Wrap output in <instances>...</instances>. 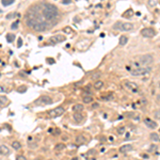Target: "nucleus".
Listing matches in <instances>:
<instances>
[{
    "instance_id": "nucleus-1",
    "label": "nucleus",
    "mask_w": 160,
    "mask_h": 160,
    "mask_svg": "<svg viewBox=\"0 0 160 160\" xmlns=\"http://www.w3.org/2000/svg\"><path fill=\"white\" fill-rule=\"evenodd\" d=\"M41 14L43 18L48 23L50 20H55L58 17L59 11L56 5L50 3H43L41 4Z\"/></svg>"
},
{
    "instance_id": "nucleus-2",
    "label": "nucleus",
    "mask_w": 160,
    "mask_h": 160,
    "mask_svg": "<svg viewBox=\"0 0 160 160\" xmlns=\"http://www.w3.org/2000/svg\"><path fill=\"white\" fill-rule=\"evenodd\" d=\"M152 71V67L151 66H144V67H137L136 69H132L131 71V74L132 76H143L145 74H148L149 72Z\"/></svg>"
},
{
    "instance_id": "nucleus-3",
    "label": "nucleus",
    "mask_w": 160,
    "mask_h": 160,
    "mask_svg": "<svg viewBox=\"0 0 160 160\" xmlns=\"http://www.w3.org/2000/svg\"><path fill=\"white\" fill-rule=\"evenodd\" d=\"M139 61H140V63L142 64V65L148 66L154 62V57L151 55V53H146V55L141 56L140 59H139Z\"/></svg>"
},
{
    "instance_id": "nucleus-4",
    "label": "nucleus",
    "mask_w": 160,
    "mask_h": 160,
    "mask_svg": "<svg viewBox=\"0 0 160 160\" xmlns=\"http://www.w3.org/2000/svg\"><path fill=\"white\" fill-rule=\"evenodd\" d=\"M53 100L51 99V97H48V96H42L39 99H36L34 101V105L35 106H46V105H50L52 104Z\"/></svg>"
},
{
    "instance_id": "nucleus-5",
    "label": "nucleus",
    "mask_w": 160,
    "mask_h": 160,
    "mask_svg": "<svg viewBox=\"0 0 160 160\" xmlns=\"http://www.w3.org/2000/svg\"><path fill=\"white\" fill-rule=\"evenodd\" d=\"M64 108L63 107H57V108L52 109V110L49 111V116L50 117H58V116H61L62 114L64 113Z\"/></svg>"
},
{
    "instance_id": "nucleus-6",
    "label": "nucleus",
    "mask_w": 160,
    "mask_h": 160,
    "mask_svg": "<svg viewBox=\"0 0 160 160\" xmlns=\"http://www.w3.org/2000/svg\"><path fill=\"white\" fill-rule=\"evenodd\" d=\"M141 34H142V36H144V37L151 39V37H154L155 35H156V31H155L154 29H152V28H145V29H142Z\"/></svg>"
},
{
    "instance_id": "nucleus-7",
    "label": "nucleus",
    "mask_w": 160,
    "mask_h": 160,
    "mask_svg": "<svg viewBox=\"0 0 160 160\" xmlns=\"http://www.w3.org/2000/svg\"><path fill=\"white\" fill-rule=\"evenodd\" d=\"M66 40V37L64 35H55V36H51L49 40V42L51 44H57V43H61V42H64Z\"/></svg>"
},
{
    "instance_id": "nucleus-8",
    "label": "nucleus",
    "mask_w": 160,
    "mask_h": 160,
    "mask_svg": "<svg viewBox=\"0 0 160 160\" xmlns=\"http://www.w3.org/2000/svg\"><path fill=\"white\" fill-rule=\"evenodd\" d=\"M0 155H3V156H8V155H10L9 146H7L5 144H1V145H0Z\"/></svg>"
},
{
    "instance_id": "nucleus-9",
    "label": "nucleus",
    "mask_w": 160,
    "mask_h": 160,
    "mask_svg": "<svg viewBox=\"0 0 160 160\" xmlns=\"http://www.w3.org/2000/svg\"><path fill=\"white\" fill-rule=\"evenodd\" d=\"M125 87L127 88L128 90H131V91H138V85L137 83H135V82H131V81H127L125 82Z\"/></svg>"
},
{
    "instance_id": "nucleus-10",
    "label": "nucleus",
    "mask_w": 160,
    "mask_h": 160,
    "mask_svg": "<svg viewBox=\"0 0 160 160\" xmlns=\"http://www.w3.org/2000/svg\"><path fill=\"white\" fill-rule=\"evenodd\" d=\"M133 29V25L131 23H122L121 30L122 31H130Z\"/></svg>"
},
{
    "instance_id": "nucleus-11",
    "label": "nucleus",
    "mask_w": 160,
    "mask_h": 160,
    "mask_svg": "<svg viewBox=\"0 0 160 160\" xmlns=\"http://www.w3.org/2000/svg\"><path fill=\"white\" fill-rule=\"evenodd\" d=\"M144 123H145L146 126L149 127L151 129H155V128L157 127V123H155L154 121H152V120H149V119H145Z\"/></svg>"
},
{
    "instance_id": "nucleus-12",
    "label": "nucleus",
    "mask_w": 160,
    "mask_h": 160,
    "mask_svg": "<svg viewBox=\"0 0 160 160\" xmlns=\"http://www.w3.org/2000/svg\"><path fill=\"white\" fill-rule=\"evenodd\" d=\"M132 149V145L130 144H126V145H123L121 148H120V152L121 153H127V152H130Z\"/></svg>"
},
{
    "instance_id": "nucleus-13",
    "label": "nucleus",
    "mask_w": 160,
    "mask_h": 160,
    "mask_svg": "<svg viewBox=\"0 0 160 160\" xmlns=\"http://www.w3.org/2000/svg\"><path fill=\"white\" fill-rule=\"evenodd\" d=\"M74 120L76 121L77 123H80L83 121V115H82L80 112H76V113L74 114Z\"/></svg>"
},
{
    "instance_id": "nucleus-14",
    "label": "nucleus",
    "mask_w": 160,
    "mask_h": 160,
    "mask_svg": "<svg viewBox=\"0 0 160 160\" xmlns=\"http://www.w3.org/2000/svg\"><path fill=\"white\" fill-rule=\"evenodd\" d=\"M127 42H128V37L126 35H122V36H120V46H125V45L127 44Z\"/></svg>"
},
{
    "instance_id": "nucleus-15",
    "label": "nucleus",
    "mask_w": 160,
    "mask_h": 160,
    "mask_svg": "<svg viewBox=\"0 0 160 160\" xmlns=\"http://www.w3.org/2000/svg\"><path fill=\"white\" fill-rule=\"evenodd\" d=\"M83 108H84V107L82 106L81 104H76V105L73 107V109H74L75 112H81L82 110H83Z\"/></svg>"
},
{
    "instance_id": "nucleus-16",
    "label": "nucleus",
    "mask_w": 160,
    "mask_h": 160,
    "mask_svg": "<svg viewBox=\"0 0 160 160\" xmlns=\"http://www.w3.org/2000/svg\"><path fill=\"white\" fill-rule=\"evenodd\" d=\"M12 147L14 149H16V151H18V149L21 148V144H20V142H18V141H13L12 142Z\"/></svg>"
},
{
    "instance_id": "nucleus-17",
    "label": "nucleus",
    "mask_w": 160,
    "mask_h": 160,
    "mask_svg": "<svg viewBox=\"0 0 160 160\" xmlns=\"http://www.w3.org/2000/svg\"><path fill=\"white\" fill-rule=\"evenodd\" d=\"M103 85H104V82L101 81V80H96L94 82V88L97 90H99L100 88H103Z\"/></svg>"
},
{
    "instance_id": "nucleus-18",
    "label": "nucleus",
    "mask_w": 160,
    "mask_h": 160,
    "mask_svg": "<svg viewBox=\"0 0 160 160\" xmlns=\"http://www.w3.org/2000/svg\"><path fill=\"white\" fill-rule=\"evenodd\" d=\"M14 1L15 0H1V3L3 7H9L12 3H14Z\"/></svg>"
},
{
    "instance_id": "nucleus-19",
    "label": "nucleus",
    "mask_w": 160,
    "mask_h": 160,
    "mask_svg": "<svg viewBox=\"0 0 160 160\" xmlns=\"http://www.w3.org/2000/svg\"><path fill=\"white\" fill-rule=\"evenodd\" d=\"M85 142V138L83 136H78V137L76 138V143L77 144H82Z\"/></svg>"
},
{
    "instance_id": "nucleus-20",
    "label": "nucleus",
    "mask_w": 160,
    "mask_h": 160,
    "mask_svg": "<svg viewBox=\"0 0 160 160\" xmlns=\"http://www.w3.org/2000/svg\"><path fill=\"white\" fill-rule=\"evenodd\" d=\"M92 101H93V97H92V96L85 95L84 97H83V103L84 104H90V103H92Z\"/></svg>"
},
{
    "instance_id": "nucleus-21",
    "label": "nucleus",
    "mask_w": 160,
    "mask_h": 160,
    "mask_svg": "<svg viewBox=\"0 0 160 160\" xmlns=\"http://www.w3.org/2000/svg\"><path fill=\"white\" fill-rule=\"evenodd\" d=\"M149 138H151V140L153 141H158L159 140V135L156 132H152L151 135H149Z\"/></svg>"
},
{
    "instance_id": "nucleus-22",
    "label": "nucleus",
    "mask_w": 160,
    "mask_h": 160,
    "mask_svg": "<svg viewBox=\"0 0 160 160\" xmlns=\"http://www.w3.org/2000/svg\"><path fill=\"white\" fill-rule=\"evenodd\" d=\"M55 148H56V151H63V149L65 148V144H63V143H58L57 145L55 146Z\"/></svg>"
},
{
    "instance_id": "nucleus-23",
    "label": "nucleus",
    "mask_w": 160,
    "mask_h": 160,
    "mask_svg": "<svg viewBox=\"0 0 160 160\" xmlns=\"http://www.w3.org/2000/svg\"><path fill=\"white\" fill-rule=\"evenodd\" d=\"M8 103V98L5 96H0V107L4 106V104Z\"/></svg>"
},
{
    "instance_id": "nucleus-24",
    "label": "nucleus",
    "mask_w": 160,
    "mask_h": 160,
    "mask_svg": "<svg viewBox=\"0 0 160 160\" xmlns=\"http://www.w3.org/2000/svg\"><path fill=\"white\" fill-rule=\"evenodd\" d=\"M14 39H15V35L14 34H12V33H9L7 35V41L9 43H12L13 41H14Z\"/></svg>"
},
{
    "instance_id": "nucleus-25",
    "label": "nucleus",
    "mask_w": 160,
    "mask_h": 160,
    "mask_svg": "<svg viewBox=\"0 0 160 160\" xmlns=\"http://www.w3.org/2000/svg\"><path fill=\"white\" fill-rule=\"evenodd\" d=\"M121 27H122V23H120V21H117L113 25L112 27V29H114V30H121Z\"/></svg>"
},
{
    "instance_id": "nucleus-26",
    "label": "nucleus",
    "mask_w": 160,
    "mask_h": 160,
    "mask_svg": "<svg viewBox=\"0 0 160 160\" xmlns=\"http://www.w3.org/2000/svg\"><path fill=\"white\" fill-rule=\"evenodd\" d=\"M154 117L157 120H160V109H157L154 111Z\"/></svg>"
},
{
    "instance_id": "nucleus-27",
    "label": "nucleus",
    "mask_w": 160,
    "mask_h": 160,
    "mask_svg": "<svg viewBox=\"0 0 160 160\" xmlns=\"http://www.w3.org/2000/svg\"><path fill=\"white\" fill-rule=\"evenodd\" d=\"M100 76H101V73L97 72V73H95V74L92 76V79H93V80H98V79L100 78Z\"/></svg>"
},
{
    "instance_id": "nucleus-28",
    "label": "nucleus",
    "mask_w": 160,
    "mask_h": 160,
    "mask_svg": "<svg viewBox=\"0 0 160 160\" xmlns=\"http://www.w3.org/2000/svg\"><path fill=\"white\" fill-rule=\"evenodd\" d=\"M18 24H19V21H18V20L14 21V23L11 25V29H13V30H16V29L18 28Z\"/></svg>"
},
{
    "instance_id": "nucleus-29",
    "label": "nucleus",
    "mask_w": 160,
    "mask_h": 160,
    "mask_svg": "<svg viewBox=\"0 0 160 160\" xmlns=\"http://www.w3.org/2000/svg\"><path fill=\"white\" fill-rule=\"evenodd\" d=\"M157 3H158V0H148V4L151 7H155L157 5Z\"/></svg>"
},
{
    "instance_id": "nucleus-30",
    "label": "nucleus",
    "mask_w": 160,
    "mask_h": 160,
    "mask_svg": "<svg viewBox=\"0 0 160 160\" xmlns=\"http://www.w3.org/2000/svg\"><path fill=\"white\" fill-rule=\"evenodd\" d=\"M27 91V87H25V85H23V87H19L17 89V92H19V93H24V92H26Z\"/></svg>"
},
{
    "instance_id": "nucleus-31",
    "label": "nucleus",
    "mask_w": 160,
    "mask_h": 160,
    "mask_svg": "<svg viewBox=\"0 0 160 160\" xmlns=\"http://www.w3.org/2000/svg\"><path fill=\"white\" fill-rule=\"evenodd\" d=\"M16 16V13H11V14H8L7 15V19H12Z\"/></svg>"
},
{
    "instance_id": "nucleus-32",
    "label": "nucleus",
    "mask_w": 160,
    "mask_h": 160,
    "mask_svg": "<svg viewBox=\"0 0 160 160\" xmlns=\"http://www.w3.org/2000/svg\"><path fill=\"white\" fill-rule=\"evenodd\" d=\"M124 132H125V128L124 127H121V128L117 129V133H119V135H123Z\"/></svg>"
},
{
    "instance_id": "nucleus-33",
    "label": "nucleus",
    "mask_w": 160,
    "mask_h": 160,
    "mask_svg": "<svg viewBox=\"0 0 160 160\" xmlns=\"http://www.w3.org/2000/svg\"><path fill=\"white\" fill-rule=\"evenodd\" d=\"M23 46V40L21 37H18V41H17V47H21Z\"/></svg>"
},
{
    "instance_id": "nucleus-34",
    "label": "nucleus",
    "mask_w": 160,
    "mask_h": 160,
    "mask_svg": "<svg viewBox=\"0 0 160 160\" xmlns=\"http://www.w3.org/2000/svg\"><path fill=\"white\" fill-rule=\"evenodd\" d=\"M16 160H27L25 156H23V155H18L17 157H16Z\"/></svg>"
},
{
    "instance_id": "nucleus-35",
    "label": "nucleus",
    "mask_w": 160,
    "mask_h": 160,
    "mask_svg": "<svg viewBox=\"0 0 160 160\" xmlns=\"http://www.w3.org/2000/svg\"><path fill=\"white\" fill-rule=\"evenodd\" d=\"M62 4H71L72 3V0H62V2H61Z\"/></svg>"
},
{
    "instance_id": "nucleus-36",
    "label": "nucleus",
    "mask_w": 160,
    "mask_h": 160,
    "mask_svg": "<svg viewBox=\"0 0 160 160\" xmlns=\"http://www.w3.org/2000/svg\"><path fill=\"white\" fill-rule=\"evenodd\" d=\"M156 148H157V146H156V145H152V146H151V148H149V152H153V151H155Z\"/></svg>"
},
{
    "instance_id": "nucleus-37",
    "label": "nucleus",
    "mask_w": 160,
    "mask_h": 160,
    "mask_svg": "<svg viewBox=\"0 0 160 160\" xmlns=\"http://www.w3.org/2000/svg\"><path fill=\"white\" fill-rule=\"evenodd\" d=\"M98 106H99V105H98L97 103H95V104H93V105H92V108H93V109H94V108H97Z\"/></svg>"
},
{
    "instance_id": "nucleus-38",
    "label": "nucleus",
    "mask_w": 160,
    "mask_h": 160,
    "mask_svg": "<svg viewBox=\"0 0 160 160\" xmlns=\"http://www.w3.org/2000/svg\"><path fill=\"white\" fill-rule=\"evenodd\" d=\"M47 61H49L50 64H53V63H55V60H53V59H51V60H50V59H47Z\"/></svg>"
},
{
    "instance_id": "nucleus-39",
    "label": "nucleus",
    "mask_w": 160,
    "mask_h": 160,
    "mask_svg": "<svg viewBox=\"0 0 160 160\" xmlns=\"http://www.w3.org/2000/svg\"><path fill=\"white\" fill-rule=\"evenodd\" d=\"M0 91H1V92H5V89L3 87H0Z\"/></svg>"
},
{
    "instance_id": "nucleus-40",
    "label": "nucleus",
    "mask_w": 160,
    "mask_h": 160,
    "mask_svg": "<svg viewBox=\"0 0 160 160\" xmlns=\"http://www.w3.org/2000/svg\"><path fill=\"white\" fill-rule=\"evenodd\" d=\"M71 160H78V158H77V157H74V158H72Z\"/></svg>"
},
{
    "instance_id": "nucleus-41",
    "label": "nucleus",
    "mask_w": 160,
    "mask_h": 160,
    "mask_svg": "<svg viewBox=\"0 0 160 160\" xmlns=\"http://www.w3.org/2000/svg\"><path fill=\"white\" fill-rule=\"evenodd\" d=\"M157 99H158V101H160V94L158 95V98H157Z\"/></svg>"
},
{
    "instance_id": "nucleus-42",
    "label": "nucleus",
    "mask_w": 160,
    "mask_h": 160,
    "mask_svg": "<svg viewBox=\"0 0 160 160\" xmlns=\"http://www.w3.org/2000/svg\"><path fill=\"white\" fill-rule=\"evenodd\" d=\"M0 131H1V127H0Z\"/></svg>"
},
{
    "instance_id": "nucleus-43",
    "label": "nucleus",
    "mask_w": 160,
    "mask_h": 160,
    "mask_svg": "<svg viewBox=\"0 0 160 160\" xmlns=\"http://www.w3.org/2000/svg\"><path fill=\"white\" fill-rule=\"evenodd\" d=\"M48 160H53V159H48Z\"/></svg>"
},
{
    "instance_id": "nucleus-44",
    "label": "nucleus",
    "mask_w": 160,
    "mask_h": 160,
    "mask_svg": "<svg viewBox=\"0 0 160 160\" xmlns=\"http://www.w3.org/2000/svg\"><path fill=\"white\" fill-rule=\"evenodd\" d=\"M0 77H1V74H0Z\"/></svg>"
}]
</instances>
